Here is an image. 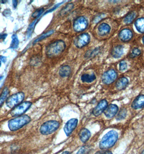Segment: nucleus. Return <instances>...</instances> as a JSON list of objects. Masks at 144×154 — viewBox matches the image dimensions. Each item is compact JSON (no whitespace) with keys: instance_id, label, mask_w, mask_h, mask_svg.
<instances>
[{"instance_id":"1","label":"nucleus","mask_w":144,"mask_h":154,"mask_svg":"<svg viewBox=\"0 0 144 154\" xmlns=\"http://www.w3.org/2000/svg\"><path fill=\"white\" fill-rule=\"evenodd\" d=\"M118 134L114 130H111L102 137L99 144L102 150H107L114 146L118 140Z\"/></svg>"},{"instance_id":"2","label":"nucleus","mask_w":144,"mask_h":154,"mask_svg":"<svg viewBox=\"0 0 144 154\" xmlns=\"http://www.w3.org/2000/svg\"><path fill=\"white\" fill-rule=\"evenodd\" d=\"M30 121V117L27 115L17 116L8 121V128L11 131H15L28 124Z\"/></svg>"},{"instance_id":"3","label":"nucleus","mask_w":144,"mask_h":154,"mask_svg":"<svg viewBox=\"0 0 144 154\" xmlns=\"http://www.w3.org/2000/svg\"><path fill=\"white\" fill-rule=\"evenodd\" d=\"M66 48V44L62 40H58L52 43L46 48V54L48 56H57L62 53Z\"/></svg>"},{"instance_id":"4","label":"nucleus","mask_w":144,"mask_h":154,"mask_svg":"<svg viewBox=\"0 0 144 154\" xmlns=\"http://www.w3.org/2000/svg\"><path fill=\"white\" fill-rule=\"evenodd\" d=\"M60 127V123L55 120L43 123L40 128V133L43 135H48L54 133Z\"/></svg>"},{"instance_id":"5","label":"nucleus","mask_w":144,"mask_h":154,"mask_svg":"<svg viewBox=\"0 0 144 154\" xmlns=\"http://www.w3.org/2000/svg\"><path fill=\"white\" fill-rule=\"evenodd\" d=\"M24 99V93L18 92L8 97L5 101V103L8 107L13 109L14 108L21 103Z\"/></svg>"},{"instance_id":"6","label":"nucleus","mask_w":144,"mask_h":154,"mask_svg":"<svg viewBox=\"0 0 144 154\" xmlns=\"http://www.w3.org/2000/svg\"><path fill=\"white\" fill-rule=\"evenodd\" d=\"M32 105V102L28 101L22 102L21 103L14 108L13 110L11 111V115L14 117H17L22 115L30 109Z\"/></svg>"},{"instance_id":"7","label":"nucleus","mask_w":144,"mask_h":154,"mask_svg":"<svg viewBox=\"0 0 144 154\" xmlns=\"http://www.w3.org/2000/svg\"><path fill=\"white\" fill-rule=\"evenodd\" d=\"M117 74L114 69H111L105 72L102 75V80L105 85H110L114 82L117 79Z\"/></svg>"},{"instance_id":"8","label":"nucleus","mask_w":144,"mask_h":154,"mask_svg":"<svg viewBox=\"0 0 144 154\" xmlns=\"http://www.w3.org/2000/svg\"><path fill=\"white\" fill-rule=\"evenodd\" d=\"M88 25L87 19L83 16H80L75 20L73 23V28L76 32H82L86 30Z\"/></svg>"},{"instance_id":"9","label":"nucleus","mask_w":144,"mask_h":154,"mask_svg":"<svg viewBox=\"0 0 144 154\" xmlns=\"http://www.w3.org/2000/svg\"><path fill=\"white\" fill-rule=\"evenodd\" d=\"M91 37L88 33H83L76 37L74 45L78 48H82L87 45L90 42Z\"/></svg>"},{"instance_id":"10","label":"nucleus","mask_w":144,"mask_h":154,"mask_svg":"<svg viewBox=\"0 0 144 154\" xmlns=\"http://www.w3.org/2000/svg\"><path fill=\"white\" fill-rule=\"evenodd\" d=\"M77 123L78 120L77 119H72L67 121L64 128V133L67 136L70 135L72 132L77 127Z\"/></svg>"},{"instance_id":"11","label":"nucleus","mask_w":144,"mask_h":154,"mask_svg":"<svg viewBox=\"0 0 144 154\" xmlns=\"http://www.w3.org/2000/svg\"><path fill=\"white\" fill-rule=\"evenodd\" d=\"M108 106V102L106 100H102L100 101L99 103L96 106L92 112V114L95 116H98L102 114V112H104L105 110L106 109Z\"/></svg>"},{"instance_id":"12","label":"nucleus","mask_w":144,"mask_h":154,"mask_svg":"<svg viewBox=\"0 0 144 154\" xmlns=\"http://www.w3.org/2000/svg\"><path fill=\"white\" fill-rule=\"evenodd\" d=\"M133 36V32L129 29H124L120 31L119 34V38L124 42H127L132 38Z\"/></svg>"},{"instance_id":"13","label":"nucleus","mask_w":144,"mask_h":154,"mask_svg":"<svg viewBox=\"0 0 144 154\" xmlns=\"http://www.w3.org/2000/svg\"><path fill=\"white\" fill-rule=\"evenodd\" d=\"M118 111H119L118 106L115 104H111L109 106H108L106 109L105 110V115L107 118L111 119L117 114Z\"/></svg>"},{"instance_id":"14","label":"nucleus","mask_w":144,"mask_h":154,"mask_svg":"<svg viewBox=\"0 0 144 154\" xmlns=\"http://www.w3.org/2000/svg\"><path fill=\"white\" fill-rule=\"evenodd\" d=\"M132 108L135 110L142 109L144 107V95L137 96L131 104Z\"/></svg>"},{"instance_id":"15","label":"nucleus","mask_w":144,"mask_h":154,"mask_svg":"<svg viewBox=\"0 0 144 154\" xmlns=\"http://www.w3.org/2000/svg\"><path fill=\"white\" fill-rule=\"evenodd\" d=\"M124 54V47L121 45L115 46L111 51L112 57L115 59H119L123 56Z\"/></svg>"},{"instance_id":"16","label":"nucleus","mask_w":144,"mask_h":154,"mask_svg":"<svg viewBox=\"0 0 144 154\" xmlns=\"http://www.w3.org/2000/svg\"><path fill=\"white\" fill-rule=\"evenodd\" d=\"M128 85V80L125 77H120L117 80L115 86L118 91L125 89Z\"/></svg>"},{"instance_id":"17","label":"nucleus","mask_w":144,"mask_h":154,"mask_svg":"<svg viewBox=\"0 0 144 154\" xmlns=\"http://www.w3.org/2000/svg\"><path fill=\"white\" fill-rule=\"evenodd\" d=\"M79 136L81 141L83 143H86L91 137V132L87 129L83 128L80 130Z\"/></svg>"},{"instance_id":"18","label":"nucleus","mask_w":144,"mask_h":154,"mask_svg":"<svg viewBox=\"0 0 144 154\" xmlns=\"http://www.w3.org/2000/svg\"><path fill=\"white\" fill-rule=\"evenodd\" d=\"M138 16V13L136 11H133L130 12L124 17V22L126 24H130L132 23L134 21V20L136 19Z\"/></svg>"},{"instance_id":"19","label":"nucleus","mask_w":144,"mask_h":154,"mask_svg":"<svg viewBox=\"0 0 144 154\" xmlns=\"http://www.w3.org/2000/svg\"><path fill=\"white\" fill-rule=\"evenodd\" d=\"M99 34L102 36L108 34L111 31V27L106 23H103L98 27Z\"/></svg>"},{"instance_id":"20","label":"nucleus","mask_w":144,"mask_h":154,"mask_svg":"<svg viewBox=\"0 0 144 154\" xmlns=\"http://www.w3.org/2000/svg\"><path fill=\"white\" fill-rule=\"evenodd\" d=\"M71 68L69 66H64L59 70V75L61 77H68L71 74Z\"/></svg>"},{"instance_id":"21","label":"nucleus","mask_w":144,"mask_h":154,"mask_svg":"<svg viewBox=\"0 0 144 154\" xmlns=\"http://www.w3.org/2000/svg\"><path fill=\"white\" fill-rule=\"evenodd\" d=\"M134 25H135L136 28L138 30V32H139L140 33H142V34L144 33V17H141V18L137 19L134 23Z\"/></svg>"},{"instance_id":"22","label":"nucleus","mask_w":144,"mask_h":154,"mask_svg":"<svg viewBox=\"0 0 144 154\" xmlns=\"http://www.w3.org/2000/svg\"><path fill=\"white\" fill-rule=\"evenodd\" d=\"M100 51H101V48L99 47L94 48L92 50L88 51L85 54V57L86 59H91V58L94 57L96 56L100 52Z\"/></svg>"},{"instance_id":"23","label":"nucleus","mask_w":144,"mask_h":154,"mask_svg":"<svg viewBox=\"0 0 144 154\" xmlns=\"http://www.w3.org/2000/svg\"><path fill=\"white\" fill-rule=\"evenodd\" d=\"M81 79L83 82L91 83L96 79V76L94 73L92 74H84L81 76Z\"/></svg>"},{"instance_id":"24","label":"nucleus","mask_w":144,"mask_h":154,"mask_svg":"<svg viewBox=\"0 0 144 154\" xmlns=\"http://www.w3.org/2000/svg\"><path fill=\"white\" fill-rule=\"evenodd\" d=\"M73 8H74V5L73 3L67 4V5L62 8L60 11V15L61 16L66 15L68 13H70V11L73 9Z\"/></svg>"},{"instance_id":"25","label":"nucleus","mask_w":144,"mask_h":154,"mask_svg":"<svg viewBox=\"0 0 144 154\" xmlns=\"http://www.w3.org/2000/svg\"><path fill=\"white\" fill-rule=\"evenodd\" d=\"M8 93H9V91L7 87H5L3 89L2 92L1 93V95L0 96V106H2L5 101H6V100L7 99Z\"/></svg>"},{"instance_id":"26","label":"nucleus","mask_w":144,"mask_h":154,"mask_svg":"<svg viewBox=\"0 0 144 154\" xmlns=\"http://www.w3.org/2000/svg\"><path fill=\"white\" fill-rule=\"evenodd\" d=\"M11 38L12 40L10 45V48L13 49H16L18 47L19 45V40L17 38V36L16 34H13Z\"/></svg>"},{"instance_id":"27","label":"nucleus","mask_w":144,"mask_h":154,"mask_svg":"<svg viewBox=\"0 0 144 154\" xmlns=\"http://www.w3.org/2000/svg\"><path fill=\"white\" fill-rule=\"evenodd\" d=\"M127 109L125 108H122L119 112H117V115L116 116V119L117 121L123 120L127 116Z\"/></svg>"},{"instance_id":"28","label":"nucleus","mask_w":144,"mask_h":154,"mask_svg":"<svg viewBox=\"0 0 144 154\" xmlns=\"http://www.w3.org/2000/svg\"><path fill=\"white\" fill-rule=\"evenodd\" d=\"M91 151V147L88 146L81 147L79 150L77 152V154H89Z\"/></svg>"},{"instance_id":"29","label":"nucleus","mask_w":144,"mask_h":154,"mask_svg":"<svg viewBox=\"0 0 144 154\" xmlns=\"http://www.w3.org/2000/svg\"><path fill=\"white\" fill-rule=\"evenodd\" d=\"M54 30H50V31H49V32H46L45 34H43L42 35H41V36H40V37H38L37 39H36V40H35V41H34V44H35L36 43L39 42L40 41L42 40L43 39H45V38L48 37V36H49L50 35L52 34Z\"/></svg>"},{"instance_id":"30","label":"nucleus","mask_w":144,"mask_h":154,"mask_svg":"<svg viewBox=\"0 0 144 154\" xmlns=\"http://www.w3.org/2000/svg\"><path fill=\"white\" fill-rule=\"evenodd\" d=\"M140 54H141L140 49H139V48H134L132 51V52L130 54V57L131 58H134L140 55Z\"/></svg>"},{"instance_id":"31","label":"nucleus","mask_w":144,"mask_h":154,"mask_svg":"<svg viewBox=\"0 0 144 154\" xmlns=\"http://www.w3.org/2000/svg\"><path fill=\"white\" fill-rule=\"evenodd\" d=\"M106 17V15L104 14H100L99 15L95 16V17L94 18L93 21L94 23H98L99 22L102 21V20L104 19Z\"/></svg>"},{"instance_id":"32","label":"nucleus","mask_w":144,"mask_h":154,"mask_svg":"<svg viewBox=\"0 0 144 154\" xmlns=\"http://www.w3.org/2000/svg\"><path fill=\"white\" fill-rule=\"evenodd\" d=\"M127 68V64L126 63V62L125 61H123L120 62V64H119V69L120 71L123 72L125 71Z\"/></svg>"},{"instance_id":"33","label":"nucleus","mask_w":144,"mask_h":154,"mask_svg":"<svg viewBox=\"0 0 144 154\" xmlns=\"http://www.w3.org/2000/svg\"><path fill=\"white\" fill-rule=\"evenodd\" d=\"M43 11V8H40L39 9H37V11H35V12L33 14L32 17L39 18V17L42 13Z\"/></svg>"},{"instance_id":"34","label":"nucleus","mask_w":144,"mask_h":154,"mask_svg":"<svg viewBox=\"0 0 144 154\" xmlns=\"http://www.w3.org/2000/svg\"><path fill=\"white\" fill-rule=\"evenodd\" d=\"M95 154H113L109 150H103L102 151L97 152Z\"/></svg>"},{"instance_id":"35","label":"nucleus","mask_w":144,"mask_h":154,"mask_svg":"<svg viewBox=\"0 0 144 154\" xmlns=\"http://www.w3.org/2000/svg\"><path fill=\"white\" fill-rule=\"evenodd\" d=\"M3 14L4 15V16H9L11 15V11L9 9H5V11H4Z\"/></svg>"},{"instance_id":"36","label":"nucleus","mask_w":144,"mask_h":154,"mask_svg":"<svg viewBox=\"0 0 144 154\" xmlns=\"http://www.w3.org/2000/svg\"><path fill=\"white\" fill-rule=\"evenodd\" d=\"M7 36V34H0V40L2 39V40H5V38Z\"/></svg>"},{"instance_id":"37","label":"nucleus","mask_w":144,"mask_h":154,"mask_svg":"<svg viewBox=\"0 0 144 154\" xmlns=\"http://www.w3.org/2000/svg\"><path fill=\"white\" fill-rule=\"evenodd\" d=\"M0 61L3 62H4V63H5L6 61H7V58L5 57V56H0Z\"/></svg>"},{"instance_id":"38","label":"nucleus","mask_w":144,"mask_h":154,"mask_svg":"<svg viewBox=\"0 0 144 154\" xmlns=\"http://www.w3.org/2000/svg\"><path fill=\"white\" fill-rule=\"evenodd\" d=\"M13 5L14 8H16L17 5V1H13Z\"/></svg>"},{"instance_id":"39","label":"nucleus","mask_w":144,"mask_h":154,"mask_svg":"<svg viewBox=\"0 0 144 154\" xmlns=\"http://www.w3.org/2000/svg\"><path fill=\"white\" fill-rule=\"evenodd\" d=\"M61 154H70V152H68V151H65V152H62Z\"/></svg>"},{"instance_id":"40","label":"nucleus","mask_w":144,"mask_h":154,"mask_svg":"<svg viewBox=\"0 0 144 154\" xmlns=\"http://www.w3.org/2000/svg\"><path fill=\"white\" fill-rule=\"evenodd\" d=\"M142 43H143V45H144V36L142 38Z\"/></svg>"},{"instance_id":"41","label":"nucleus","mask_w":144,"mask_h":154,"mask_svg":"<svg viewBox=\"0 0 144 154\" xmlns=\"http://www.w3.org/2000/svg\"><path fill=\"white\" fill-rule=\"evenodd\" d=\"M142 154H144V150L142 152Z\"/></svg>"},{"instance_id":"42","label":"nucleus","mask_w":144,"mask_h":154,"mask_svg":"<svg viewBox=\"0 0 144 154\" xmlns=\"http://www.w3.org/2000/svg\"><path fill=\"white\" fill-rule=\"evenodd\" d=\"M1 66V61H0V66Z\"/></svg>"}]
</instances>
